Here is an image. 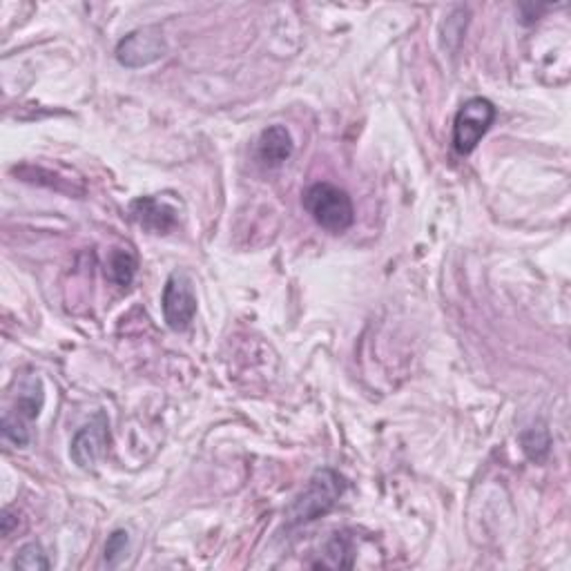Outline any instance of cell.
Wrapping results in <instances>:
<instances>
[{"instance_id":"cell-1","label":"cell","mask_w":571,"mask_h":571,"mask_svg":"<svg viewBox=\"0 0 571 571\" xmlns=\"http://www.w3.org/2000/svg\"><path fill=\"white\" fill-rule=\"evenodd\" d=\"M346 482L340 473L333 469H319L315 476L308 480V485L297 493L295 500L286 509V525L302 527L317 518L326 516L337 500L342 498Z\"/></svg>"},{"instance_id":"cell-2","label":"cell","mask_w":571,"mask_h":571,"mask_svg":"<svg viewBox=\"0 0 571 571\" xmlns=\"http://www.w3.org/2000/svg\"><path fill=\"white\" fill-rule=\"evenodd\" d=\"M304 208L315 219L317 226L335 232V235L351 228L355 221V208L348 192L326 181L313 183L304 192Z\"/></svg>"},{"instance_id":"cell-3","label":"cell","mask_w":571,"mask_h":571,"mask_svg":"<svg viewBox=\"0 0 571 571\" xmlns=\"http://www.w3.org/2000/svg\"><path fill=\"white\" fill-rule=\"evenodd\" d=\"M498 110L489 99L473 96L462 105L453 121V148L458 154H471L478 148L480 139L491 130Z\"/></svg>"},{"instance_id":"cell-4","label":"cell","mask_w":571,"mask_h":571,"mask_svg":"<svg viewBox=\"0 0 571 571\" xmlns=\"http://www.w3.org/2000/svg\"><path fill=\"white\" fill-rule=\"evenodd\" d=\"M163 319L172 331H186L197 315V293L195 282L183 270H174L168 277L161 297Z\"/></svg>"},{"instance_id":"cell-5","label":"cell","mask_w":571,"mask_h":571,"mask_svg":"<svg viewBox=\"0 0 571 571\" xmlns=\"http://www.w3.org/2000/svg\"><path fill=\"white\" fill-rule=\"evenodd\" d=\"M43 409V384L38 377H29L21 386L14 409L3 418L5 440L16 444L18 449L29 444V422H34Z\"/></svg>"},{"instance_id":"cell-6","label":"cell","mask_w":571,"mask_h":571,"mask_svg":"<svg viewBox=\"0 0 571 571\" xmlns=\"http://www.w3.org/2000/svg\"><path fill=\"white\" fill-rule=\"evenodd\" d=\"M166 38L159 27H143L123 38L116 47V58L125 67H145L166 54Z\"/></svg>"},{"instance_id":"cell-7","label":"cell","mask_w":571,"mask_h":571,"mask_svg":"<svg viewBox=\"0 0 571 571\" xmlns=\"http://www.w3.org/2000/svg\"><path fill=\"white\" fill-rule=\"evenodd\" d=\"M108 442V420H105L103 413H99L87 427L74 435L70 456L81 469H92L105 456V451H108Z\"/></svg>"},{"instance_id":"cell-8","label":"cell","mask_w":571,"mask_h":571,"mask_svg":"<svg viewBox=\"0 0 571 571\" xmlns=\"http://www.w3.org/2000/svg\"><path fill=\"white\" fill-rule=\"evenodd\" d=\"M295 143L284 125H270L257 139V159L266 168H279L293 157Z\"/></svg>"},{"instance_id":"cell-9","label":"cell","mask_w":571,"mask_h":571,"mask_svg":"<svg viewBox=\"0 0 571 571\" xmlns=\"http://www.w3.org/2000/svg\"><path fill=\"white\" fill-rule=\"evenodd\" d=\"M130 212L145 230L159 232V235L177 226V212H174V208L154 197H141L132 201Z\"/></svg>"},{"instance_id":"cell-10","label":"cell","mask_w":571,"mask_h":571,"mask_svg":"<svg viewBox=\"0 0 571 571\" xmlns=\"http://www.w3.org/2000/svg\"><path fill=\"white\" fill-rule=\"evenodd\" d=\"M355 563V547L353 540L344 534H335L324 547V554H319L317 563L313 567H326V569H348Z\"/></svg>"},{"instance_id":"cell-11","label":"cell","mask_w":571,"mask_h":571,"mask_svg":"<svg viewBox=\"0 0 571 571\" xmlns=\"http://www.w3.org/2000/svg\"><path fill=\"white\" fill-rule=\"evenodd\" d=\"M137 257L125 248H114L108 257V273L116 286H130L137 275Z\"/></svg>"},{"instance_id":"cell-12","label":"cell","mask_w":571,"mask_h":571,"mask_svg":"<svg viewBox=\"0 0 571 571\" xmlns=\"http://www.w3.org/2000/svg\"><path fill=\"white\" fill-rule=\"evenodd\" d=\"M520 442H522V451H525V456L531 462L540 464V462L547 460L549 449H551V438H549L547 429L531 427L520 435Z\"/></svg>"},{"instance_id":"cell-13","label":"cell","mask_w":571,"mask_h":571,"mask_svg":"<svg viewBox=\"0 0 571 571\" xmlns=\"http://www.w3.org/2000/svg\"><path fill=\"white\" fill-rule=\"evenodd\" d=\"M14 567L25 569V571H43V569H50V560H47L41 545L27 543L25 547H21V551H18Z\"/></svg>"},{"instance_id":"cell-14","label":"cell","mask_w":571,"mask_h":571,"mask_svg":"<svg viewBox=\"0 0 571 571\" xmlns=\"http://www.w3.org/2000/svg\"><path fill=\"white\" fill-rule=\"evenodd\" d=\"M128 543H130L128 531H123V529L114 531V534L108 540V545H105V563H108L110 567H114L116 560H119L125 554V547H128Z\"/></svg>"},{"instance_id":"cell-15","label":"cell","mask_w":571,"mask_h":571,"mask_svg":"<svg viewBox=\"0 0 571 571\" xmlns=\"http://www.w3.org/2000/svg\"><path fill=\"white\" fill-rule=\"evenodd\" d=\"M16 522H18V520H14L12 509H5V511H3V536L12 534V527L16 525Z\"/></svg>"}]
</instances>
